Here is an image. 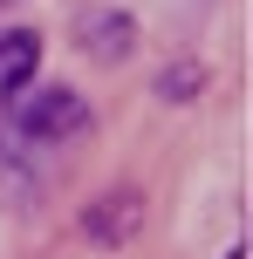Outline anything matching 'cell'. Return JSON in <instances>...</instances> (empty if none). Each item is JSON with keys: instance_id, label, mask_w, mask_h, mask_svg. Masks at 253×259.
Instances as JSON below:
<instances>
[{"instance_id": "6da1fadb", "label": "cell", "mask_w": 253, "mask_h": 259, "mask_svg": "<svg viewBox=\"0 0 253 259\" xmlns=\"http://www.w3.org/2000/svg\"><path fill=\"white\" fill-rule=\"evenodd\" d=\"M82 123H89V109H82L76 89H34V96H14L7 103V143L21 150V143H41V150H55V143L82 137ZM0 143V150H7Z\"/></svg>"}, {"instance_id": "7a4b0ae2", "label": "cell", "mask_w": 253, "mask_h": 259, "mask_svg": "<svg viewBox=\"0 0 253 259\" xmlns=\"http://www.w3.org/2000/svg\"><path fill=\"white\" fill-rule=\"evenodd\" d=\"M34 62H41V41L27 34V27L0 34V103H14V96L34 82Z\"/></svg>"}, {"instance_id": "3957f363", "label": "cell", "mask_w": 253, "mask_h": 259, "mask_svg": "<svg viewBox=\"0 0 253 259\" xmlns=\"http://www.w3.org/2000/svg\"><path fill=\"white\" fill-rule=\"evenodd\" d=\"M226 259H246V246H233V252H226Z\"/></svg>"}]
</instances>
